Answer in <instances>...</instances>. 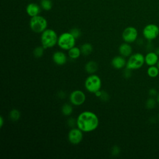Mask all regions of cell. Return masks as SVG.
Segmentation results:
<instances>
[{
  "label": "cell",
  "mask_w": 159,
  "mask_h": 159,
  "mask_svg": "<svg viewBox=\"0 0 159 159\" xmlns=\"http://www.w3.org/2000/svg\"><path fill=\"white\" fill-rule=\"evenodd\" d=\"M86 94L84 93L80 89L73 91L69 96V100L70 103L75 106H81L86 101Z\"/></svg>",
  "instance_id": "obj_7"
},
{
  "label": "cell",
  "mask_w": 159,
  "mask_h": 159,
  "mask_svg": "<svg viewBox=\"0 0 159 159\" xmlns=\"http://www.w3.org/2000/svg\"><path fill=\"white\" fill-rule=\"evenodd\" d=\"M81 55L80 48L74 46L68 50V56L72 60H76Z\"/></svg>",
  "instance_id": "obj_17"
},
{
  "label": "cell",
  "mask_w": 159,
  "mask_h": 159,
  "mask_svg": "<svg viewBox=\"0 0 159 159\" xmlns=\"http://www.w3.org/2000/svg\"><path fill=\"white\" fill-rule=\"evenodd\" d=\"M138 37V31L132 26L126 27L122 33V38L125 42L130 43L134 42Z\"/></svg>",
  "instance_id": "obj_9"
},
{
  "label": "cell",
  "mask_w": 159,
  "mask_h": 159,
  "mask_svg": "<svg viewBox=\"0 0 159 159\" xmlns=\"http://www.w3.org/2000/svg\"><path fill=\"white\" fill-rule=\"evenodd\" d=\"M40 7L45 11H49L52 7V2L51 0H41Z\"/></svg>",
  "instance_id": "obj_23"
},
{
  "label": "cell",
  "mask_w": 159,
  "mask_h": 159,
  "mask_svg": "<svg viewBox=\"0 0 159 159\" xmlns=\"http://www.w3.org/2000/svg\"><path fill=\"white\" fill-rule=\"evenodd\" d=\"M84 70L89 75L94 74L98 70V65L95 61L90 60L85 64Z\"/></svg>",
  "instance_id": "obj_16"
},
{
  "label": "cell",
  "mask_w": 159,
  "mask_h": 159,
  "mask_svg": "<svg viewBox=\"0 0 159 159\" xmlns=\"http://www.w3.org/2000/svg\"><path fill=\"white\" fill-rule=\"evenodd\" d=\"M158 119H159V114H158Z\"/></svg>",
  "instance_id": "obj_37"
},
{
  "label": "cell",
  "mask_w": 159,
  "mask_h": 159,
  "mask_svg": "<svg viewBox=\"0 0 159 159\" xmlns=\"http://www.w3.org/2000/svg\"><path fill=\"white\" fill-rule=\"evenodd\" d=\"M4 122V118H3V117L1 116L0 117V127H1V128H2V127L3 126Z\"/></svg>",
  "instance_id": "obj_33"
},
{
  "label": "cell",
  "mask_w": 159,
  "mask_h": 159,
  "mask_svg": "<svg viewBox=\"0 0 159 159\" xmlns=\"http://www.w3.org/2000/svg\"><path fill=\"white\" fill-rule=\"evenodd\" d=\"M157 101L159 102V94L157 95Z\"/></svg>",
  "instance_id": "obj_35"
},
{
  "label": "cell",
  "mask_w": 159,
  "mask_h": 159,
  "mask_svg": "<svg viewBox=\"0 0 159 159\" xmlns=\"http://www.w3.org/2000/svg\"><path fill=\"white\" fill-rule=\"evenodd\" d=\"M76 39L70 32L61 34L58 36L57 45L58 47L64 50H68L75 46Z\"/></svg>",
  "instance_id": "obj_3"
},
{
  "label": "cell",
  "mask_w": 159,
  "mask_h": 159,
  "mask_svg": "<svg viewBox=\"0 0 159 159\" xmlns=\"http://www.w3.org/2000/svg\"><path fill=\"white\" fill-rule=\"evenodd\" d=\"M99 124L98 116L93 112L84 111L76 118V127L83 132H91L95 130Z\"/></svg>",
  "instance_id": "obj_1"
},
{
  "label": "cell",
  "mask_w": 159,
  "mask_h": 159,
  "mask_svg": "<svg viewBox=\"0 0 159 159\" xmlns=\"http://www.w3.org/2000/svg\"><path fill=\"white\" fill-rule=\"evenodd\" d=\"M73 111V109L71 104H70L69 103H65L61 107V112L65 116H70L72 114Z\"/></svg>",
  "instance_id": "obj_19"
},
{
  "label": "cell",
  "mask_w": 159,
  "mask_h": 159,
  "mask_svg": "<svg viewBox=\"0 0 159 159\" xmlns=\"http://www.w3.org/2000/svg\"><path fill=\"white\" fill-rule=\"evenodd\" d=\"M118 50L120 55L125 58L130 57L132 53V48L131 45L130 43L125 42L119 45Z\"/></svg>",
  "instance_id": "obj_14"
},
{
  "label": "cell",
  "mask_w": 159,
  "mask_h": 159,
  "mask_svg": "<svg viewBox=\"0 0 159 159\" xmlns=\"http://www.w3.org/2000/svg\"><path fill=\"white\" fill-rule=\"evenodd\" d=\"M80 50L81 52V55L84 56H88L91 53L93 50V45L91 43L86 42L83 43L80 47Z\"/></svg>",
  "instance_id": "obj_18"
},
{
  "label": "cell",
  "mask_w": 159,
  "mask_h": 159,
  "mask_svg": "<svg viewBox=\"0 0 159 159\" xmlns=\"http://www.w3.org/2000/svg\"><path fill=\"white\" fill-rule=\"evenodd\" d=\"M120 152V147L117 145H114L111 148V154L114 157L118 156Z\"/></svg>",
  "instance_id": "obj_26"
},
{
  "label": "cell",
  "mask_w": 159,
  "mask_h": 159,
  "mask_svg": "<svg viewBox=\"0 0 159 159\" xmlns=\"http://www.w3.org/2000/svg\"><path fill=\"white\" fill-rule=\"evenodd\" d=\"M158 55H159V47H158L156 50H155V52Z\"/></svg>",
  "instance_id": "obj_34"
},
{
  "label": "cell",
  "mask_w": 159,
  "mask_h": 159,
  "mask_svg": "<svg viewBox=\"0 0 159 159\" xmlns=\"http://www.w3.org/2000/svg\"><path fill=\"white\" fill-rule=\"evenodd\" d=\"M45 48L42 46H37L33 50V55L35 58H40L43 56Z\"/></svg>",
  "instance_id": "obj_22"
},
{
  "label": "cell",
  "mask_w": 159,
  "mask_h": 159,
  "mask_svg": "<svg viewBox=\"0 0 159 159\" xmlns=\"http://www.w3.org/2000/svg\"><path fill=\"white\" fill-rule=\"evenodd\" d=\"M144 63L145 57L140 53H135L129 57L125 68L131 70H137L141 68Z\"/></svg>",
  "instance_id": "obj_6"
},
{
  "label": "cell",
  "mask_w": 159,
  "mask_h": 159,
  "mask_svg": "<svg viewBox=\"0 0 159 159\" xmlns=\"http://www.w3.org/2000/svg\"><path fill=\"white\" fill-rule=\"evenodd\" d=\"M47 19L40 15L32 17L30 19L29 26L30 29L35 33L40 34L47 29Z\"/></svg>",
  "instance_id": "obj_4"
},
{
  "label": "cell",
  "mask_w": 159,
  "mask_h": 159,
  "mask_svg": "<svg viewBox=\"0 0 159 159\" xmlns=\"http://www.w3.org/2000/svg\"><path fill=\"white\" fill-rule=\"evenodd\" d=\"M70 32L73 35V36L76 39H78L81 35V30L80 29L77 28V27H74V28H72L71 29H70Z\"/></svg>",
  "instance_id": "obj_24"
},
{
  "label": "cell",
  "mask_w": 159,
  "mask_h": 159,
  "mask_svg": "<svg viewBox=\"0 0 159 159\" xmlns=\"http://www.w3.org/2000/svg\"><path fill=\"white\" fill-rule=\"evenodd\" d=\"M157 65V66H158V69H159V60H158V61Z\"/></svg>",
  "instance_id": "obj_36"
},
{
  "label": "cell",
  "mask_w": 159,
  "mask_h": 159,
  "mask_svg": "<svg viewBox=\"0 0 159 159\" xmlns=\"http://www.w3.org/2000/svg\"><path fill=\"white\" fill-rule=\"evenodd\" d=\"M109 94L106 92V91H102V94L100 96V99L101 101H107L109 99Z\"/></svg>",
  "instance_id": "obj_28"
},
{
  "label": "cell",
  "mask_w": 159,
  "mask_h": 159,
  "mask_svg": "<svg viewBox=\"0 0 159 159\" xmlns=\"http://www.w3.org/2000/svg\"><path fill=\"white\" fill-rule=\"evenodd\" d=\"M52 60L57 65L62 66L66 63L67 56L62 51H56L52 55Z\"/></svg>",
  "instance_id": "obj_11"
},
{
  "label": "cell",
  "mask_w": 159,
  "mask_h": 159,
  "mask_svg": "<svg viewBox=\"0 0 159 159\" xmlns=\"http://www.w3.org/2000/svg\"><path fill=\"white\" fill-rule=\"evenodd\" d=\"M155 100L153 97H150L149 99H148L146 101V107L148 109H153L155 106Z\"/></svg>",
  "instance_id": "obj_25"
},
{
  "label": "cell",
  "mask_w": 159,
  "mask_h": 159,
  "mask_svg": "<svg viewBox=\"0 0 159 159\" xmlns=\"http://www.w3.org/2000/svg\"><path fill=\"white\" fill-rule=\"evenodd\" d=\"M9 116L12 121L16 122L20 117V112L17 109H12L9 112Z\"/></svg>",
  "instance_id": "obj_20"
},
{
  "label": "cell",
  "mask_w": 159,
  "mask_h": 159,
  "mask_svg": "<svg viewBox=\"0 0 159 159\" xmlns=\"http://www.w3.org/2000/svg\"><path fill=\"white\" fill-rule=\"evenodd\" d=\"M158 60V55L153 52H148L145 56V63L148 66L155 65L157 64Z\"/></svg>",
  "instance_id": "obj_15"
},
{
  "label": "cell",
  "mask_w": 159,
  "mask_h": 159,
  "mask_svg": "<svg viewBox=\"0 0 159 159\" xmlns=\"http://www.w3.org/2000/svg\"><path fill=\"white\" fill-rule=\"evenodd\" d=\"M94 95H95L96 97L100 98V96H101V94H102V91L98 90V91H97L96 93H94Z\"/></svg>",
  "instance_id": "obj_32"
},
{
  "label": "cell",
  "mask_w": 159,
  "mask_h": 159,
  "mask_svg": "<svg viewBox=\"0 0 159 159\" xmlns=\"http://www.w3.org/2000/svg\"><path fill=\"white\" fill-rule=\"evenodd\" d=\"M40 7H41L35 3H30L26 6V12L30 17L38 16L41 11Z\"/></svg>",
  "instance_id": "obj_13"
},
{
  "label": "cell",
  "mask_w": 159,
  "mask_h": 159,
  "mask_svg": "<svg viewBox=\"0 0 159 159\" xmlns=\"http://www.w3.org/2000/svg\"><path fill=\"white\" fill-rule=\"evenodd\" d=\"M58 36L57 32L52 29H47L40 35L41 45L45 48H50L57 44Z\"/></svg>",
  "instance_id": "obj_2"
},
{
  "label": "cell",
  "mask_w": 159,
  "mask_h": 159,
  "mask_svg": "<svg viewBox=\"0 0 159 159\" xmlns=\"http://www.w3.org/2000/svg\"><path fill=\"white\" fill-rule=\"evenodd\" d=\"M147 75L151 78H155L159 74V69L158 66L155 65L149 66L148 68L147 69Z\"/></svg>",
  "instance_id": "obj_21"
},
{
  "label": "cell",
  "mask_w": 159,
  "mask_h": 159,
  "mask_svg": "<svg viewBox=\"0 0 159 159\" xmlns=\"http://www.w3.org/2000/svg\"><path fill=\"white\" fill-rule=\"evenodd\" d=\"M67 125L71 128L75 127V126L76 125V119H75L73 117H70L67 120Z\"/></svg>",
  "instance_id": "obj_27"
},
{
  "label": "cell",
  "mask_w": 159,
  "mask_h": 159,
  "mask_svg": "<svg viewBox=\"0 0 159 159\" xmlns=\"http://www.w3.org/2000/svg\"><path fill=\"white\" fill-rule=\"evenodd\" d=\"M85 89L91 93H94L100 90L102 86V81L101 78L97 75H89L84 81Z\"/></svg>",
  "instance_id": "obj_5"
},
{
  "label": "cell",
  "mask_w": 159,
  "mask_h": 159,
  "mask_svg": "<svg viewBox=\"0 0 159 159\" xmlns=\"http://www.w3.org/2000/svg\"><path fill=\"white\" fill-rule=\"evenodd\" d=\"M57 96L60 99H64L66 97V93L63 91H60L57 93Z\"/></svg>",
  "instance_id": "obj_31"
},
{
  "label": "cell",
  "mask_w": 159,
  "mask_h": 159,
  "mask_svg": "<svg viewBox=\"0 0 159 159\" xmlns=\"http://www.w3.org/2000/svg\"><path fill=\"white\" fill-rule=\"evenodd\" d=\"M148 93H149V94H150V96L151 97H154L155 96L157 95V91H156L155 89L152 88V89H150L149 90Z\"/></svg>",
  "instance_id": "obj_30"
},
{
  "label": "cell",
  "mask_w": 159,
  "mask_h": 159,
  "mask_svg": "<svg viewBox=\"0 0 159 159\" xmlns=\"http://www.w3.org/2000/svg\"><path fill=\"white\" fill-rule=\"evenodd\" d=\"M83 139V132L78 127L71 128L68 133V140L72 145H78Z\"/></svg>",
  "instance_id": "obj_8"
},
{
  "label": "cell",
  "mask_w": 159,
  "mask_h": 159,
  "mask_svg": "<svg viewBox=\"0 0 159 159\" xmlns=\"http://www.w3.org/2000/svg\"><path fill=\"white\" fill-rule=\"evenodd\" d=\"M127 61L124 57L122 55H117L112 58L111 60V65L113 68L117 70L122 69L126 66Z\"/></svg>",
  "instance_id": "obj_12"
},
{
  "label": "cell",
  "mask_w": 159,
  "mask_h": 159,
  "mask_svg": "<svg viewBox=\"0 0 159 159\" xmlns=\"http://www.w3.org/2000/svg\"><path fill=\"white\" fill-rule=\"evenodd\" d=\"M159 34L158 27L153 24L147 25L143 29V37L149 40H152L157 37Z\"/></svg>",
  "instance_id": "obj_10"
},
{
  "label": "cell",
  "mask_w": 159,
  "mask_h": 159,
  "mask_svg": "<svg viewBox=\"0 0 159 159\" xmlns=\"http://www.w3.org/2000/svg\"><path fill=\"white\" fill-rule=\"evenodd\" d=\"M123 75H124V76L125 78H129L132 75V72H131V70L130 69H128V68H125V70L124 71V73H123Z\"/></svg>",
  "instance_id": "obj_29"
}]
</instances>
